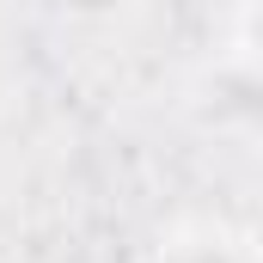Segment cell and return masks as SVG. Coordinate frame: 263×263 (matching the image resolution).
<instances>
[{"mask_svg":"<svg viewBox=\"0 0 263 263\" xmlns=\"http://www.w3.org/2000/svg\"><path fill=\"white\" fill-rule=\"evenodd\" d=\"M153 263H251V245L220 233V227H190V233H172Z\"/></svg>","mask_w":263,"mask_h":263,"instance_id":"cell-1","label":"cell"}]
</instances>
